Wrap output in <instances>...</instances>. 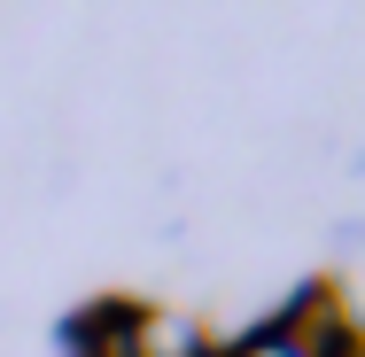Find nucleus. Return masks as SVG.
<instances>
[{"instance_id":"f257e3e1","label":"nucleus","mask_w":365,"mask_h":357,"mask_svg":"<svg viewBox=\"0 0 365 357\" xmlns=\"http://www.w3.org/2000/svg\"><path fill=\"white\" fill-rule=\"evenodd\" d=\"M342 342H358V326H350L342 295H334V287H311V295L288 311V334H280V350H288V357H334Z\"/></svg>"},{"instance_id":"f03ea898","label":"nucleus","mask_w":365,"mask_h":357,"mask_svg":"<svg viewBox=\"0 0 365 357\" xmlns=\"http://www.w3.org/2000/svg\"><path fill=\"white\" fill-rule=\"evenodd\" d=\"M241 357H288V350H280V334H264V342H249Z\"/></svg>"}]
</instances>
